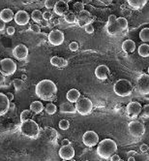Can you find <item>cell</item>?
<instances>
[{
  "mask_svg": "<svg viewBox=\"0 0 149 161\" xmlns=\"http://www.w3.org/2000/svg\"><path fill=\"white\" fill-rule=\"evenodd\" d=\"M56 93H57V87L51 80H43L35 86L36 96L44 101L53 100Z\"/></svg>",
  "mask_w": 149,
  "mask_h": 161,
  "instance_id": "1",
  "label": "cell"
},
{
  "mask_svg": "<svg viewBox=\"0 0 149 161\" xmlns=\"http://www.w3.org/2000/svg\"><path fill=\"white\" fill-rule=\"evenodd\" d=\"M117 150V144L111 139H104L98 144L97 153L103 159L110 158Z\"/></svg>",
  "mask_w": 149,
  "mask_h": 161,
  "instance_id": "2",
  "label": "cell"
},
{
  "mask_svg": "<svg viewBox=\"0 0 149 161\" xmlns=\"http://www.w3.org/2000/svg\"><path fill=\"white\" fill-rule=\"evenodd\" d=\"M19 131L20 133L31 139H36L39 135L40 128L36 121L33 120H28L23 122H21L19 126Z\"/></svg>",
  "mask_w": 149,
  "mask_h": 161,
  "instance_id": "3",
  "label": "cell"
},
{
  "mask_svg": "<svg viewBox=\"0 0 149 161\" xmlns=\"http://www.w3.org/2000/svg\"><path fill=\"white\" fill-rule=\"evenodd\" d=\"M113 91L120 97H127L133 92V85L129 80L120 79L113 85Z\"/></svg>",
  "mask_w": 149,
  "mask_h": 161,
  "instance_id": "4",
  "label": "cell"
},
{
  "mask_svg": "<svg viewBox=\"0 0 149 161\" xmlns=\"http://www.w3.org/2000/svg\"><path fill=\"white\" fill-rule=\"evenodd\" d=\"M17 71V64L11 58H4L0 61V73L3 77H9L15 74Z\"/></svg>",
  "mask_w": 149,
  "mask_h": 161,
  "instance_id": "5",
  "label": "cell"
},
{
  "mask_svg": "<svg viewBox=\"0 0 149 161\" xmlns=\"http://www.w3.org/2000/svg\"><path fill=\"white\" fill-rule=\"evenodd\" d=\"M76 109L80 115H87L93 109V104H92V101L90 99L86 97H81L76 102Z\"/></svg>",
  "mask_w": 149,
  "mask_h": 161,
  "instance_id": "6",
  "label": "cell"
},
{
  "mask_svg": "<svg viewBox=\"0 0 149 161\" xmlns=\"http://www.w3.org/2000/svg\"><path fill=\"white\" fill-rule=\"evenodd\" d=\"M128 131L129 134L135 138L143 137L145 133V126L143 122H139L138 120H133L128 124Z\"/></svg>",
  "mask_w": 149,
  "mask_h": 161,
  "instance_id": "7",
  "label": "cell"
},
{
  "mask_svg": "<svg viewBox=\"0 0 149 161\" xmlns=\"http://www.w3.org/2000/svg\"><path fill=\"white\" fill-rule=\"evenodd\" d=\"M82 142L86 147L92 148L99 144V135L95 131H86L82 136Z\"/></svg>",
  "mask_w": 149,
  "mask_h": 161,
  "instance_id": "8",
  "label": "cell"
},
{
  "mask_svg": "<svg viewBox=\"0 0 149 161\" xmlns=\"http://www.w3.org/2000/svg\"><path fill=\"white\" fill-rule=\"evenodd\" d=\"M137 86L141 94H149V75L141 74L137 80Z\"/></svg>",
  "mask_w": 149,
  "mask_h": 161,
  "instance_id": "9",
  "label": "cell"
},
{
  "mask_svg": "<svg viewBox=\"0 0 149 161\" xmlns=\"http://www.w3.org/2000/svg\"><path fill=\"white\" fill-rule=\"evenodd\" d=\"M48 42L52 44V46H60L64 42V34L62 31L58 29H54L49 32L48 36Z\"/></svg>",
  "mask_w": 149,
  "mask_h": 161,
  "instance_id": "10",
  "label": "cell"
},
{
  "mask_svg": "<svg viewBox=\"0 0 149 161\" xmlns=\"http://www.w3.org/2000/svg\"><path fill=\"white\" fill-rule=\"evenodd\" d=\"M143 111V106L140 105L139 102H130L129 104L127 105V114L129 118H137V116L141 113Z\"/></svg>",
  "mask_w": 149,
  "mask_h": 161,
  "instance_id": "11",
  "label": "cell"
},
{
  "mask_svg": "<svg viewBox=\"0 0 149 161\" xmlns=\"http://www.w3.org/2000/svg\"><path fill=\"white\" fill-rule=\"evenodd\" d=\"M91 13L87 10H83L77 15V23L81 27H85L87 24H91Z\"/></svg>",
  "mask_w": 149,
  "mask_h": 161,
  "instance_id": "12",
  "label": "cell"
},
{
  "mask_svg": "<svg viewBox=\"0 0 149 161\" xmlns=\"http://www.w3.org/2000/svg\"><path fill=\"white\" fill-rule=\"evenodd\" d=\"M28 48L23 45V44H19L17 45L13 50V55L15 56L18 60H23L28 56Z\"/></svg>",
  "mask_w": 149,
  "mask_h": 161,
  "instance_id": "13",
  "label": "cell"
},
{
  "mask_svg": "<svg viewBox=\"0 0 149 161\" xmlns=\"http://www.w3.org/2000/svg\"><path fill=\"white\" fill-rule=\"evenodd\" d=\"M58 153H59V156L62 158V160H71L75 156V149L71 145L62 146Z\"/></svg>",
  "mask_w": 149,
  "mask_h": 161,
  "instance_id": "14",
  "label": "cell"
},
{
  "mask_svg": "<svg viewBox=\"0 0 149 161\" xmlns=\"http://www.w3.org/2000/svg\"><path fill=\"white\" fill-rule=\"evenodd\" d=\"M30 16L29 14H28L26 11H23V10H20L19 11L17 14H15V18H14V20H15L16 24L18 25H26L28 23H29L30 20Z\"/></svg>",
  "mask_w": 149,
  "mask_h": 161,
  "instance_id": "15",
  "label": "cell"
},
{
  "mask_svg": "<svg viewBox=\"0 0 149 161\" xmlns=\"http://www.w3.org/2000/svg\"><path fill=\"white\" fill-rule=\"evenodd\" d=\"M110 68L106 66V65H103V64L99 65L95 69V76L99 80H106L110 77Z\"/></svg>",
  "mask_w": 149,
  "mask_h": 161,
  "instance_id": "16",
  "label": "cell"
},
{
  "mask_svg": "<svg viewBox=\"0 0 149 161\" xmlns=\"http://www.w3.org/2000/svg\"><path fill=\"white\" fill-rule=\"evenodd\" d=\"M53 11L54 13L57 15L59 17H64V15H65L68 11H69V5L67 2L63 1V0H60V1H56L55 3V6L53 8Z\"/></svg>",
  "mask_w": 149,
  "mask_h": 161,
  "instance_id": "17",
  "label": "cell"
},
{
  "mask_svg": "<svg viewBox=\"0 0 149 161\" xmlns=\"http://www.w3.org/2000/svg\"><path fill=\"white\" fill-rule=\"evenodd\" d=\"M10 108V101L7 98L6 94L0 92V116L4 115L9 111Z\"/></svg>",
  "mask_w": 149,
  "mask_h": 161,
  "instance_id": "18",
  "label": "cell"
},
{
  "mask_svg": "<svg viewBox=\"0 0 149 161\" xmlns=\"http://www.w3.org/2000/svg\"><path fill=\"white\" fill-rule=\"evenodd\" d=\"M59 111L63 114H76L77 109L76 105L74 103H71V102H64L59 106Z\"/></svg>",
  "mask_w": 149,
  "mask_h": 161,
  "instance_id": "19",
  "label": "cell"
},
{
  "mask_svg": "<svg viewBox=\"0 0 149 161\" xmlns=\"http://www.w3.org/2000/svg\"><path fill=\"white\" fill-rule=\"evenodd\" d=\"M15 18V14L11 9H3L0 12V19H1L5 24L10 23Z\"/></svg>",
  "mask_w": 149,
  "mask_h": 161,
  "instance_id": "20",
  "label": "cell"
},
{
  "mask_svg": "<svg viewBox=\"0 0 149 161\" xmlns=\"http://www.w3.org/2000/svg\"><path fill=\"white\" fill-rule=\"evenodd\" d=\"M123 52L127 53V54H132L135 52V50H136V43H135L133 40H125L123 43H122V46H121Z\"/></svg>",
  "mask_w": 149,
  "mask_h": 161,
  "instance_id": "21",
  "label": "cell"
},
{
  "mask_svg": "<svg viewBox=\"0 0 149 161\" xmlns=\"http://www.w3.org/2000/svg\"><path fill=\"white\" fill-rule=\"evenodd\" d=\"M51 64L52 65V66H55L57 68H64L68 65V61L66 59H64L63 57L52 56L51 58Z\"/></svg>",
  "mask_w": 149,
  "mask_h": 161,
  "instance_id": "22",
  "label": "cell"
},
{
  "mask_svg": "<svg viewBox=\"0 0 149 161\" xmlns=\"http://www.w3.org/2000/svg\"><path fill=\"white\" fill-rule=\"evenodd\" d=\"M66 98L71 103H76V102L81 98V92L76 89H72L67 92Z\"/></svg>",
  "mask_w": 149,
  "mask_h": 161,
  "instance_id": "23",
  "label": "cell"
},
{
  "mask_svg": "<svg viewBox=\"0 0 149 161\" xmlns=\"http://www.w3.org/2000/svg\"><path fill=\"white\" fill-rule=\"evenodd\" d=\"M106 31L110 35H117L121 32V28L119 27V25L117 24V23L110 24H106Z\"/></svg>",
  "mask_w": 149,
  "mask_h": 161,
  "instance_id": "24",
  "label": "cell"
},
{
  "mask_svg": "<svg viewBox=\"0 0 149 161\" xmlns=\"http://www.w3.org/2000/svg\"><path fill=\"white\" fill-rule=\"evenodd\" d=\"M44 110V105L41 101H34L30 104V111L34 114H40Z\"/></svg>",
  "mask_w": 149,
  "mask_h": 161,
  "instance_id": "25",
  "label": "cell"
},
{
  "mask_svg": "<svg viewBox=\"0 0 149 161\" xmlns=\"http://www.w3.org/2000/svg\"><path fill=\"white\" fill-rule=\"evenodd\" d=\"M147 1L146 0H129L128 1V4H129L133 9H141L143 7H144L146 5Z\"/></svg>",
  "mask_w": 149,
  "mask_h": 161,
  "instance_id": "26",
  "label": "cell"
},
{
  "mask_svg": "<svg viewBox=\"0 0 149 161\" xmlns=\"http://www.w3.org/2000/svg\"><path fill=\"white\" fill-rule=\"evenodd\" d=\"M138 53L141 57H148L149 56V45L148 44H141L138 49Z\"/></svg>",
  "mask_w": 149,
  "mask_h": 161,
  "instance_id": "27",
  "label": "cell"
},
{
  "mask_svg": "<svg viewBox=\"0 0 149 161\" xmlns=\"http://www.w3.org/2000/svg\"><path fill=\"white\" fill-rule=\"evenodd\" d=\"M64 20L68 24H75L77 23V15L73 11H68L65 15H64Z\"/></svg>",
  "mask_w": 149,
  "mask_h": 161,
  "instance_id": "28",
  "label": "cell"
},
{
  "mask_svg": "<svg viewBox=\"0 0 149 161\" xmlns=\"http://www.w3.org/2000/svg\"><path fill=\"white\" fill-rule=\"evenodd\" d=\"M139 39L144 44L149 42V27H144L139 32Z\"/></svg>",
  "mask_w": 149,
  "mask_h": 161,
  "instance_id": "29",
  "label": "cell"
},
{
  "mask_svg": "<svg viewBox=\"0 0 149 161\" xmlns=\"http://www.w3.org/2000/svg\"><path fill=\"white\" fill-rule=\"evenodd\" d=\"M31 19L36 21V24H40L43 20V13L40 10H34L31 14Z\"/></svg>",
  "mask_w": 149,
  "mask_h": 161,
  "instance_id": "30",
  "label": "cell"
},
{
  "mask_svg": "<svg viewBox=\"0 0 149 161\" xmlns=\"http://www.w3.org/2000/svg\"><path fill=\"white\" fill-rule=\"evenodd\" d=\"M45 111L48 115H54L56 113V111H57V107H56L53 103H48L46 105L45 107Z\"/></svg>",
  "mask_w": 149,
  "mask_h": 161,
  "instance_id": "31",
  "label": "cell"
},
{
  "mask_svg": "<svg viewBox=\"0 0 149 161\" xmlns=\"http://www.w3.org/2000/svg\"><path fill=\"white\" fill-rule=\"evenodd\" d=\"M116 23L117 24L119 25V27L121 28V30H126V29L128 28V20L125 19V18H117L116 20Z\"/></svg>",
  "mask_w": 149,
  "mask_h": 161,
  "instance_id": "32",
  "label": "cell"
},
{
  "mask_svg": "<svg viewBox=\"0 0 149 161\" xmlns=\"http://www.w3.org/2000/svg\"><path fill=\"white\" fill-rule=\"evenodd\" d=\"M13 85L14 86H15V89L17 91H19L23 89V86H24V83H23V80H20V79H15V80H13Z\"/></svg>",
  "mask_w": 149,
  "mask_h": 161,
  "instance_id": "33",
  "label": "cell"
},
{
  "mask_svg": "<svg viewBox=\"0 0 149 161\" xmlns=\"http://www.w3.org/2000/svg\"><path fill=\"white\" fill-rule=\"evenodd\" d=\"M30 115H31V111H30V110H24V111L21 112V114H20V120H21V122L30 120L29 119Z\"/></svg>",
  "mask_w": 149,
  "mask_h": 161,
  "instance_id": "34",
  "label": "cell"
},
{
  "mask_svg": "<svg viewBox=\"0 0 149 161\" xmlns=\"http://www.w3.org/2000/svg\"><path fill=\"white\" fill-rule=\"evenodd\" d=\"M58 125L61 130H67L70 127V122L67 120H61L58 123Z\"/></svg>",
  "mask_w": 149,
  "mask_h": 161,
  "instance_id": "35",
  "label": "cell"
},
{
  "mask_svg": "<svg viewBox=\"0 0 149 161\" xmlns=\"http://www.w3.org/2000/svg\"><path fill=\"white\" fill-rule=\"evenodd\" d=\"M74 10L77 14H79L80 12H81V11H83L84 10V5H83V3H81V2H76L74 4Z\"/></svg>",
  "mask_w": 149,
  "mask_h": 161,
  "instance_id": "36",
  "label": "cell"
},
{
  "mask_svg": "<svg viewBox=\"0 0 149 161\" xmlns=\"http://www.w3.org/2000/svg\"><path fill=\"white\" fill-rule=\"evenodd\" d=\"M55 3H56V1H53V0H46L45 1V7L48 10H52V9L54 8Z\"/></svg>",
  "mask_w": 149,
  "mask_h": 161,
  "instance_id": "37",
  "label": "cell"
},
{
  "mask_svg": "<svg viewBox=\"0 0 149 161\" xmlns=\"http://www.w3.org/2000/svg\"><path fill=\"white\" fill-rule=\"evenodd\" d=\"M30 30L33 32V33H40L41 32V27H40V25L39 24H31L30 25Z\"/></svg>",
  "mask_w": 149,
  "mask_h": 161,
  "instance_id": "38",
  "label": "cell"
},
{
  "mask_svg": "<svg viewBox=\"0 0 149 161\" xmlns=\"http://www.w3.org/2000/svg\"><path fill=\"white\" fill-rule=\"evenodd\" d=\"M69 48H70L71 50H72V52H77V50H79V43H77V42H72V43H70Z\"/></svg>",
  "mask_w": 149,
  "mask_h": 161,
  "instance_id": "39",
  "label": "cell"
},
{
  "mask_svg": "<svg viewBox=\"0 0 149 161\" xmlns=\"http://www.w3.org/2000/svg\"><path fill=\"white\" fill-rule=\"evenodd\" d=\"M143 115L145 116V118H149V104H146L144 105V107H143Z\"/></svg>",
  "mask_w": 149,
  "mask_h": 161,
  "instance_id": "40",
  "label": "cell"
},
{
  "mask_svg": "<svg viewBox=\"0 0 149 161\" xmlns=\"http://www.w3.org/2000/svg\"><path fill=\"white\" fill-rule=\"evenodd\" d=\"M52 19V14L51 13V12H48V11H47V12H44L43 13V20H51Z\"/></svg>",
  "mask_w": 149,
  "mask_h": 161,
  "instance_id": "41",
  "label": "cell"
},
{
  "mask_svg": "<svg viewBox=\"0 0 149 161\" xmlns=\"http://www.w3.org/2000/svg\"><path fill=\"white\" fill-rule=\"evenodd\" d=\"M84 29H85V32L88 33V34H92L94 32V26H93V24H87L86 26L84 27Z\"/></svg>",
  "mask_w": 149,
  "mask_h": 161,
  "instance_id": "42",
  "label": "cell"
},
{
  "mask_svg": "<svg viewBox=\"0 0 149 161\" xmlns=\"http://www.w3.org/2000/svg\"><path fill=\"white\" fill-rule=\"evenodd\" d=\"M6 30H7V34L8 35H14L15 34V31H16V29L14 26H8L6 28Z\"/></svg>",
  "mask_w": 149,
  "mask_h": 161,
  "instance_id": "43",
  "label": "cell"
},
{
  "mask_svg": "<svg viewBox=\"0 0 149 161\" xmlns=\"http://www.w3.org/2000/svg\"><path fill=\"white\" fill-rule=\"evenodd\" d=\"M116 20H117V18L114 16V15H110V16L109 17V20H108V24H110L115 23Z\"/></svg>",
  "mask_w": 149,
  "mask_h": 161,
  "instance_id": "44",
  "label": "cell"
},
{
  "mask_svg": "<svg viewBox=\"0 0 149 161\" xmlns=\"http://www.w3.org/2000/svg\"><path fill=\"white\" fill-rule=\"evenodd\" d=\"M140 150L143 152H147L149 150V146L146 145V144H143L140 146Z\"/></svg>",
  "mask_w": 149,
  "mask_h": 161,
  "instance_id": "45",
  "label": "cell"
},
{
  "mask_svg": "<svg viewBox=\"0 0 149 161\" xmlns=\"http://www.w3.org/2000/svg\"><path fill=\"white\" fill-rule=\"evenodd\" d=\"M110 161H120V156L118 154H113L110 157Z\"/></svg>",
  "mask_w": 149,
  "mask_h": 161,
  "instance_id": "46",
  "label": "cell"
},
{
  "mask_svg": "<svg viewBox=\"0 0 149 161\" xmlns=\"http://www.w3.org/2000/svg\"><path fill=\"white\" fill-rule=\"evenodd\" d=\"M6 96H7V98L9 99V101H10V102L14 100V94H13V93H11V92H8V93H7V94H6Z\"/></svg>",
  "mask_w": 149,
  "mask_h": 161,
  "instance_id": "47",
  "label": "cell"
},
{
  "mask_svg": "<svg viewBox=\"0 0 149 161\" xmlns=\"http://www.w3.org/2000/svg\"><path fill=\"white\" fill-rule=\"evenodd\" d=\"M5 23H4V21L1 20V19H0V31H2V30H4V29H5Z\"/></svg>",
  "mask_w": 149,
  "mask_h": 161,
  "instance_id": "48",
  "label": "cell"
},
{
  "mask_svg": "<svg viewBox=\"0 0 149 161\" xmlns=\"http://www.w3.org/2000/svg\"><path fill=\"white\" fill-rule=\"evenodd\" d=\"M61 145L62 146H69V145H71V143L68 139H64V140H62V142H61Z\"/></svg>",
  "mask_w": 149,
  "mask_h": 161,
  "instance_id": "49",
  "label": "cell"
},
{
  "mask_svg": "<svg viewBox=\"0 0 149 161\" xmlns=\"http://www.w3.org/2000/svg\"><path fill=\"white\" fill-rule=\"evenodd\" d=\"M40 24H41L42 26H44V27H48V21L46 20H43Z\"/></svg>",
  "mask_w": 149,
  "mask_h": 161,
  "instance_id": "50",
  "label": "cell"
},
{
  "mask_svg": "<svg viewBox=\"0 0 149 161\" xmlns=\"http://www.w3.org/2000/svg\"><path fill=\"white\" fill-rule=\"evenodd\" d=\"M136 151H135V150H130V151H128V157H129V156H134L135 154H136Z\"/></svg>",
  "mask_w": 149,
  "mask_h": 161,
  "instance_id": "51",
  "label": "cell"
},
{
  "mask_svg": "<svg viewBox=\"0 0 149 161\" xmlns=\"http://www.w3.org/2000/svg\"><path fill=\"white\" fill-rule=\"evenodd\" d=\"M59 23H60V21H59V20H58V19H54V20H53V24H54V25H57V24H59Z\"/></svg>",
  "mask_w": 149,
  "mask_h": 161,
  "instance_id": "52",
  "label": "cell"
},
{
  "mask_svg": "<svg viewBox=\"0 0 149 161\" xmlns=\"http://www.w3.org/2000/svg\"><path fill=\"white\" fill-rule=\"evenodd\" d=\"M128 161H136V160H135L134 156H129V157H128Z\"/></svg>",
  "mask_w": 149,
  "mask_h": 161,
  "instance_id": "53",
  "label": "cell"
},
{
  "mask_svg": "<svg viewBox=\"0 0 149 161\" xmlns=\"http://www.w3.org/2000/svg\"><path fill=\"white\" fill-rule=\"evenodd\" d=\"M3 76H2V74H1V73H0V83H2L3 82Z\"/></svg>",
  "mask_w": 149,
  "mask_h": 161,
  "instance_id": "54",
  "label": "cell"
},
{
  "mask_svg": "<svg viewBox=\"0 0 149 161\" xmlns=\"http://www.w3.org/2000/svg\"><path fill=\"white\" fill-rule=\"evenodd\" d=\"M144 97H146V98H149V94H146V95H144Z\"/></svg>",
  "mask_w": 149,
  "mask_h": 161,
  "instance_id": "55",
  "label": "cell"
},
{
  "mask_svg": "<svg viewBox=\"0 0 149 161\" xmlns=\"http://www.w3.org/2000/svg\"><path fill=\"white\" fill-rule=\"evenodd\" d=\"M68 161H76L75 159H71V160H68Z\"/></svg>",
  "mask_w": 149,
  "mask_h": 161,
  "instance_id": "56",
  "label": "cell"
},
{
  "mask_svg": "<svg viewBox=\"0 0 149 161\" xmlns=\"http://www.w3.org/2000/svg\"><path fill=\"white\" fill-rule=\"evenodd\" d=\"M148 75H149V67H148Z\"/></svg>",
  "mask_w": 149,
  "mask_h": 161,
  "instance_id": "57",
  "label": "cell"
},
{
  "mask_svg": "<svg viewBox=\"0 0 149 161\" xmlns=\"http://www.w3.org/2000/svg\"><path fill=\"white\" fill-rule=\"evenodd\" d=\"M62 161H68V160H62Z\"/></svg>",
  "mask_w": 149,
  "mask_h": 161,
  "instance_id": "58",
  "label": "cell"
}]
</instances>
